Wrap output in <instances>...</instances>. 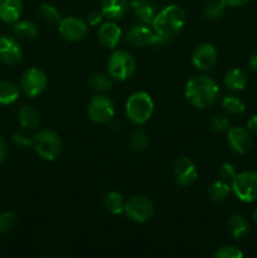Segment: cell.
<instances>
[{
	"label": "cell",
	"instance_id": "cell-1",
	"mask_svg": "<svg viewBox=\"0 0 257 258\" xmlns=\"http://www.w3.org/2000/svg\"><path fill=\"white\" fill-rule=\"evenodd\" d=\"M186 101L197 108H207L213 105L219 95V87L208 76H196L186 82L184 88Z\"/></svg>",
	"mask_w": 257,
	"mask_h": 258
},
{
	"label": "cell",
	"instance_id": "cell-2",
	"mask_svg": "<svg viewBox=\"0 0 257 258\" xmlns=\"http://www.w3.org/2000/svg\"><path fill=\"white\" fill-rule=\"evenodd\" d=\"M186 17L183 8L176 4H171L159 12L151 24L154 32L170 40L181 32Z\"/></svg>",
	"mask_w": 257,
	"mask_h": 258
},
{
	"label": "cell",
	"instance_id": "cell-3",
	"mask_svg": "<svg viewBox=\"0 0 257 258\" xmlns=\"http://www.w3.org/2000/svg\"><path fill=\"white\" fill-rule=\"evenodd\" d=\"M125 111L131 122L135 125H144L150 120L154 112L153 98L143 91L133 93L126 101Z\"/></svg>",
	"mask_w": 257,
	"mask_h": 258
},
{
	"label": "cell",
	"instance_id": "cell-4",
	"mask_svg": "<svg viewBox=\"0 0 257 258\" xmlns=\"http://www.w3.org/2000/svg\"><path fill=\"white\" fill-rule=\"evenodd\" d=\"M33 149L42 159L55 160L63 150L62 139L52 130H39L33 136Z\"/></svg>",
	"mask_w": 257,
	"mask_h": 258
},
{
	"label": "cell",
	"instance_id": "cell-5",
	"mask_svg": "<svg viewBox=\"0 0 257 258\" xmlns=\"http://www.w3.org/2000/svg\"><path fill=\"white\" fill-rule=\"evenodd\" d=\"M107 70L111 78L122 82L134 76L136 71V60L127 50L117 49L108 58Z\"/></svg>",
	"mask_w": 257,
	"mask_h": 258
},
{
	"label": "cell",
	"instance_id": "cell-6",
	"mask_svg": "<svg viewBox=\"0 0 257 258\" xmlns=\"http://www.w3.org/2000/svg\"><path fill=\"white\" fill-rule=\"evenodd\" d=\"M231 188L234 197L243 203L257 201V171L246 170L237 173L231 181Z\"/></svg>",
	"mask_w": 257,
	"mask_h": 258
},
{
	"label": "cell",
	"instance_id": "cell-7",
	"mask_svg": "<svg viewBox=\"0 0 257 258\" xmlns=\"http://www.w3.org/2000/svg\"><path fill=\"white\" fill-rule=\"evenodd\" d=\"M125 214L128 219L136 223L148 222L154 214V204L143 194H135L125 202Z\"/></svg>",
	"mask_w": 257,
	"mask_h": 258
},
{
	"label": "cell",
	"instance_id": "cell-8",
	"mask_svg": "<svg viewBox=\"0 0 257 258\" xmlns=\"http://www.w3.org/2000/svg\"><path fill=\"white\" fill-rule=\"evenodd\" d=\"M115 103L107 96L97 95L91 98L88 103V117L95 123H107L115 116Z\"/></svg>",
	"mask_w": 257,
	"mask_h": 258
},
{
	"label": "cell",
	"instance_id": "cell-9",
	"mask_svg": "<svg viewBox=\"0 0 257 258\" xmlns=\"http://www.w3.org/2000/svg\"><path fill=\"white\" fill-rule=\"evenodd\" d=\"M48 85V77L42 70L32 67L25 71L20 78V88L29 97L42 95Z\"/></svg>",
	"mask_w": 257,
	"mask_h": 258
},
{
	"label": "cell",
	"instance_id": "cell-10",
	"mask_svg": "<svg viewBox=\"0 0 257 258\" xmlns=\"http://www.w3.org/2000/svg\"><path fill=\"white\" fill-rule=\"evenodd\" d=\"M60 37L67 42H80L87 34L88 27L83 20L75 17L63 18L58 24Z\"/></svg>",
	"mask_w": 257,
	"mask_h": 258
},
{
	"label": "cell",
	"instance_id": "cell-11",
	"mask_svg": "<svg viewBox=\"0 0 257 258\" xmlns=\"http://www.w3.org/2000/svg\"><path fill=\"white\" fill-rule=\"evenodd\" d=\"M23 50L18 40L13 37L0 34V62L14 66L22 62Z\"/></svg>",
	"mask_w": 257,
	"mask_h": 258
},
{
	"label": "cell",
	"instance_id": "cell-12",
	"mask_svg": "<svg viewBox=\"0 0 257 258\" xmlns=\"http://www.w3.org/2000/svg\"><path fill=\"white\" fill-rule=\"evenodd\" d=\"M173 174L176 183L181 186L191 185L198 178V170H197L196 164L193 163V160L185 158V156L179 158L174 163Z\"/></svg>",
	"mask_w": 257,
	"mask_h": 258
},
{
	"label": "cell",
	"instance_id": "cell-13",
	"mask_svg": "<svg viewBox=\"0 0 257 258\" xmlns=\"http://www.w3.org/2000/svg\"><path fill=\"white\" fill-rule=\"evenodd\" d=\"M227 141H228V145L234 153L237 154H243L248 153L249 149L252 148V136L249 134L248 128L239 127H229V130L227 131Z\"/></svg>",
	"mask_w": 257,
	"mask_h": 258
},
{
	"label": "cell",
	"instance_id": "cell-14",
	"mask_svg": "<svg viewBox=\"0 0 257 258\" xmlns=\"http://www.w3.org/2000/svg\"><path fill=\"white\" fill-rule=\"evenodd\" d=\"M191 62L199 71H209L217 62V49L211 43H203L193 52Z\"/></svg>",
	"mask_w": 257,
	"mask_h": 258
},
{
	"label": "cell",
	"instance_id": "cell-15",
	"mask_svg": "<svg viewBox=\"0 0 257 258\" xmlns=\"http://www.w3.org/2000/svg\"><path fill=\"white\" fill-rule=\"evenodd\" d=\"M121 39H122V30L113 20L102 24L98 29V40L105 48L113 49L120 44Z\"/></svg>",
	"mask_w": 257,
	"mask_h": 258
},
{
	"label": "cell",
	"instance_id": "cell-16",
	"mask_svg": "<svg viewBox=\"0 0 257 258\" xmlns=\"http://www.w3.org/2000/svg\"><path fill=\"white\" fill-rule=\"evenodd\" d=\"M154 34H155L154 29H150L148 25L136 24L128 29L126 39H127L128 44L133 45V47L143 48L146 45H151Z\"/></svg>",
	"mask_w": 257,
	"mask_h": 258
},
{
	"label": "cell",
	"instance_id": "cell-17",
	"mask_svg": "<svg viewBox=\"0 0 257 258\" xmlns=\"http://www.w3.org/2000/svg\"><path fill=\"white\" fill-rule=\"evenodd\" d=\"M130 8L136 19L143 24H151L158 14L155 4L151 0H131Z\"/></svg>",
	"mask_w": 257,
	"mask_h": 258
},
{
	"label": "cell",
	"instance_id": "cell-18",
	"mask_svg": "<svg viewBox=\"0 0 257 258\" xmlns=\"http://www.w3.org/2000/svg\"><path fill=\"white\" fill-rule=\"evenodd\" d=\"M128 0H102L101 13L108 20H120L128 10Z\"/></svg>",
	"mask_w": 257,
	"mask_h": 258
},
{
	"label": "cell",
	"instance_id": "cell-19",
	"mask_svg": "<svg viewBox=\"0 0 257 258\" xmlns=\"http://www.w3.org/2000/svg\"><path fill=\"white\" fill-rule=\"evenodd\" d=\"M23 13L22 0H0V20L7 24H14Z\"/></svg>",
	"mask_w": 257,
	"mask_h": 258
},
{
	"label": "cell",
	"instance_id": "cell-20",
	"mask_svg": "<svg viewBox=\"0 0 257 258\" xmlns=\"http://www.w3.org/2000/svg\"><path fill=\"white\" fill-rule=\"evenodd\" d=\"M18 118L23 128L28 131L35 130L40 123V116L37 108L32 105L23 106L18 113Z\"/></svg>",
	"mask_w": 257,
	"mask_h": 258
},
{
	"label": "cell",
	"instance_id": "cell-21",
	"mask_svg": "<svg viewBox=\"0 0 257 258\" xmlns=\"http://www.w3.org/2000/svg\"><path fill=\"white\" fill-rule=\"evenodd\" d=\"M227 227H228V232L231 233V236L236 239L244 238L247 234L249 233V222L247 221V218L242 214H233L231 218L227 222Z\"/></svg>",
	"mask_w": 257,
	"mask_h": 258
},
{
	"label": "cell",
	"instance_id": "cell-22",
	"mask_svg": "<svg viewBox=\"0 0 257 258\" xmlns=\"http://www.w3.org/2000/svg\"><path fill=\"white\" fill-rule=\"evenodd\" d=\"M223 83L228 90L242 91L247 85V75L239 68H232L227 71L223 77Z\"/></svg>",
	"mask_w": 257,
	"mask_h": 258
},
{
	"label": "cell",
	"instance_id": "cell-23",
	"mask_svg": "<svg viewBox=\"0 0 257 258\" xmlns=\"http://www.w3.org/2000/svg\"><path fill=\"white\" fill-rule=\"evenodd\" d=\"M231 191L232 188L228 184V181L222 180V179L213 181V183L208 186L209 199H211L212 202H216V203L226 201Z\"/></svg>",
	"mask_w": 257,
	"mask_h": 258
},
{
	"label": "cell",
	"instance_id": "cell-24",
	"mask_svg": "<svg viewBox=\"0 0 257 258\" xmlns=\"http://www.w3.org/2000/svg\"><path fill=\"white\" fill-rule=\"evenodd\" d=\"M13 32L19 39L32 40L38 35V28L32 20H17L13 27Z\"/></svg>",
	"mask_w": 257,
	"mask_h": 258
},
{
	"label": "cell",
	"instance_id": "cell-25",
	"mask_svg": "<svg viewBox=\"0 0 257 258\" xmlns=\"http://www.w3.org/2000/svg\"><path fill=\"white\" fill-rule=\"evenodd\" d=\"M103 206L111 214H121L125 209V199L117 191H108L103 198Z\"/></svg>",
	"mask_w": 257,
	"mask_h": 258
},
{
	"label": "cell",
	"instance_id": "cell-26",
	"mask_svg": "<svg viewBox=\"0 0 257 258\" xmlns=\"http://www.w3.org/2000/svg\"><path fill=\"white\" fill-rule=\"evenodd\" d=\"M19 97V88L10 81H0V105H12Z\"/></svg>",
	"mask_w": 257,
	"mask_h": 258
},
{
	"label": "cell",
	"instance_id": "cell-27",
	"mask_svg": "<svg viewBox=\"0 0 257 258\" xmlns=\"http://www.w3.org/2000/svg\"><path fill=\"white\" fill-rule=\"evenodd\" d=\"M88 87L96 92H107L112 88V80L103 73H93L88 77Z\"/></svg>",
	"mask_w": 257,
	"mask_h": 258
},
{
	"label": "cell",
	"instance_id": "cell-28",
	"mask_svg": "<svg viewBox=\"0 0 257 258\" xmlns=\"http://www.w3.org/2000/svg\"><path fill=\"white\" fill-rule=\"evenodd\" d=\"M222 107L229 115H241L246 111V105L243 101L233 95L224 96L222 100Z\"/></svg>",
	"mask_w": 257,
	"mask_h": 258
},
{
	"label": "cell",
	"instance_id": "cell-29",
	"mask_svg": "<svg viewBox=\"0 0 257 258\" xmlns=\"http://www.w3.org/2000/svg\"><path fill=\"white\" fill-rule=\"evenodd\" d=\"M130 148L135 153H143V151H145L149 148V138L145 131L139 128V130H136L131 135Z\"/></svg>",
	"mask_w": 257,
	"mask_h": 258
},
{
	"label": "cell",
	"instance_id": "cell-30",
	"mask_svg": "<svg viewBox=\"0 0 257 258\" xmlns=\"http://www.w3.org/2000/svg\"><path fill=\"white\" fill-rule=\"evenodd\" d=\"M224 9H226V5L221 2V0H212L208 4L204 7L203 14L207 19L216 20L223 15Z\"/></svg>",
	"mask_w": 257,
	"mask_h": 258
},
{
	"label": "cell",
	"instance_id": "cell-31",
	"mask_svg": "<svg viewBox=\"0 0 257 258\" xmlns=\"http://www.w3.org/2000/svg\"><path fill=\"white\" fill-rule=\"evenodd\" d=\"M39 13L42 15L43 20H45L47 23H50V24H59V22L62 20L60 13L58 12L57 8L50 4L40 5Z\"/></svg>",
	"mask_w": 257,
	"mask_h": 258
},
{
	"label": "cell",
	"instance_id": "cell-32",
	"mask_svg": "<svg viewBox=\"0 0 257 258\" xmlns=\"http://www.w3.org/2000/svg\"><path fill=\"white\" fill-rule=\"evenodd\" d=\"M18 219L13 212L0 213V234L8 233L17 227Z\"/></svg>",
	"mask_w": 257,
	"mask_h": 258
},
{
	"label": "cell",
	"instance_id": "cell-33",
	"mask_svg": "<svg viewBox=\"0 0 257 258\" xmlns=\"http://www.w3.org/2000/svg\"><path fill=\"white\" fill-rule=\"evenodd\" d=\"M209 125H211L212 130H214L216 133H227L231 127V123H229L227 116L222 115V113H216V115L212 116Z\"/></svg>",
	"mask_w": 257,
	"mask_h": 258
},
{
	"label": "cell",
	"instance_id": "cell-34",
	"mask_svg": "<svg viewBox=\"0 0 257 258\" xmlns=\"http://www.w3.org/2000/svg\"><path fill=\"white\" fill-rule=\"evenodd\" d=\"M214 257L216 258H242L243 257V252L236 246H232V244H226V246H222L219 248H217V251L214 252Z\"/></svg>",
	"mask_w": 257,
	"mask_h": 258
},
{
	"label": "cell",
	"instance_id": "cell-35",
	"mask_svg": "<svg viewBox=\"0 0 257 258\" xmlns=\"http://www.w3.org/2000/svg\"><path fill=\"white\" fill-rule=\"evenodd\" d=\"M12 141L18 148L25 149L33 145V136L29 133H27V131H19V133L13 135Z\"/></svg>",
	"mask_w": 257,
	"mask_h": 258
},
{
	"label": "cell",
	"instance_id": "cell-36",
	"mask_svg": "<svg viewBox=\"0 0 257 258\" xmlns=\"http://www.w3.org/2000/svg\"><path fill=\"white\" fill-rule=\"evenodd\" d=\"M237 175V170L234 168L233 164L231 163H223L219 168V176H221L222 180H226V181H232L233 180L234 176Z\"/></svg>",
	"mask_w": 257,
	"mask_h": 258
},
{
	"label": "cell",
	"instance_id": "cell-37",
	"mask_svg": "<svg viewBox=\"0 0 257 258\" xmlns=\"http://www.w3.org/2000/svg\"><path fill=\"white\" fill-rule=\"evenodd\" d=\"M103 14L102 13H98V12H92L90 15H88V24L95 27V25H98L103 19Z\"/></svg>",
	"mask_w": 257,
	"mask_h": 258
},
{
	"label": "cell",
	"instance_id": "cell-38",
	"mask_svg": "<svg viewBox=\"0 0 257 258\" xmlns=\"http://www.w3.org/2000/svg\"><path fill=\"white\" fill-rule=\"evenodd\" d=\"M8 154V148H7V143H5L4 139L0 136V164L5 160Z\"/></svg>",
	"mask_w": 257,
	"mask_h": 258
},
{
	"label": "cell",
	"instance_id": "cell-39",
	"mask_svg": "<svg viewBox=\"0 0 257 258\" xmlns=\"http://www.w3.org/2000/svg\"><path fill=\"white\" fill-rule=\"evenodd\" d=\"M226 7H242V5L247 4L249 0H221Z\"/></svg>",
	"mask_w": 257,
	"mask_h": 258
},
{
	"label": "cell",
	"instance_id": "cell-40",
	"mask_svg": "<svg viewBox=\"0 0 257 258\" xmlns=\"http://www.w3.org/2000/svg\"><path fill=\"white\" fill-rule=\"evenodd\" d=\"M247 128L249 133L257 134V115L251 116V118L247 121Z\"/></svg>",
	"mask_w": 257,
	"mask_h": 258
},
{
	"label": "cell",
	"instance_id": "cell-41",
	"mask_svg": "<svg viewBox=\"0 0 257 258\" xmlns=\"http://www.w3.org/2000/svg\"><path fill=\"white\" fill-rule=\"evenodd\" d=\"M248 64H249V68H251L252 71L257 72V53H256V54L252 55L251 58H249Z\"/></svg>",
	"mask_w": 257,
	"mask_h": 258
},
{
	"label": "cell",
	"instance_id": "cell-42",
	"mask_svg": "<svg viewBox=\"0 0 257 258\" xmlns=\"http://www.w3.org/2000/svg\"><path fill=\"white\" fill-rule=\"evenodd\" d=\"M253 221H254V223H256V227H257V207L254 208V211H253Z\"/></svg>",
	"mask_w": 257,
	"mask_h": 258
}]
</instances>
